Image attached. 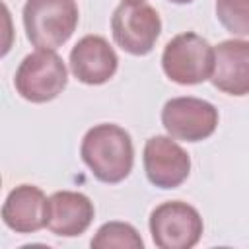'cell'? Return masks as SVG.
Listing matches in <instances>:
<instances>
[{"mask_svg": "<svg viewBox=\"0 0 249 249\" xmlns=\"http://www.w3.org/2000/svg\"><path fill=\"white\" fill-rule=\"evenodd\" d=\"M80 156L97 181L117 185L124 181L132 171L134 144L123 126L101 123L84 134Z\"/></svg>", "mask_w": 249, "mask_h": 249, "instance_id": "6da1fadb", "label": "cell"}, {"mask_svg": "<svg viewBox=\"0 0 249 249\" xmlns=\"http://www.w3.org/2000/svg\"><path fill=\"white\" fill-rule=\"evenodd\" d=\"M21 16L27 41L37 49L51 51L72 37L80 19L76 0H27Z\"/></svg>", "mask_w": 249, "mask_h": 249, "instance_id": "7a4b0ae2", "label": "cell"}, {"mask_svg": "<svg viewBox=\"0 0 249 249\" xmlns=\"http://www.w3.org/2000/svg\"><path fill=\"white\" fill-rule=\"evenodd\" d=\"M161 68L179 86L202 84L210 80L214 70V47L195 31L179 33L163 47Z\"/></svg>", "mask_w": 249, "mask_h": 249, "instance_id": "3957f363", "label": "cell"}, {"mask_svg": "<svg viewBox=\"0 0 249 249\" xmlns=\"http://www.w3.org/2000/svg\"><path fill=\"white\" fill-rule=\"evenodd\" d=\"M68 84L64 60L51 49L29 53L18 66L14 76L16 91L31 103H47L56 99Z\"/></svg>", "mask_w": 249, "mask_h": 249, "instance_id": "277c9868", "label": "cell"}, {"mask_svg": "<svg viewBox=\"0 0 249 249\" xmlns=\"http://www.w3.org/2000/svg\"><path fill=\"white\" fill-rule=\"evenodd\" d=\"M111 33L124 53L144 56L156 47L161 19L146 0H123L111 16Z\"/></svg>", "mask_w": 249, "mask_h": 249, "instance_id": "5b68a950", "label": "cell"}, {"mask_svg": "<svg viewBox=\"0 0 249 249\" xmlns=\"http://www.w3.org/2000/svg\"><path fill=\"white\" fill-rule=\"evenodd\" d=\"M152 241L160 249H191L202 237V218L195 206L183 200L158 204L150 214Z\"/></svg>", "mask_w": 249, "mask_h": 249, "instance_id": "8992f818", "label": "cell"}, {"mask_svg": "<svg viewBox=\"0 0 249 249\" xmlns=\"http://www.w3.org/2000/svg\"><path fill=\"white\" fill-rule=\"evenodd\" d=\"M218 109L200 97L181 95L165 101L161 109V124L169 136L183 142H202L210 138L218 126Z\"/></svg>", "mask_w": 249, "mask_h": 249, "instance_id": "52a82bcc", "label": "cell"}, {"mask_svg": "<svg viewBox=\"0 0 249 249\" xmlns=\"http://www.w3.org/2000/svg\"><path fill=\"white\" fill-rule=\"evenodd\" d=\"M144 171L158 189H177L191 173V156L173 136L156 134L144 144Z\"/></svg>", "mask_w": 249, "mask_h": 249, "instance_id": "ba28073f", "label": "cell"}, {"mask_svg": "<svg viewBox=\"0 0 249 249\" xmlns=\"http://www.w3.org/2000/svg\"><path fill=\"white\" fill-rule=\"evenodd\" d=\"M70 72L86 86H101L109 82L117 68L119 56L111 43L101 35L82 37L70 51Z\"/></svg>", "mask_w": 249, "mask_h": 249, "instance_id": "9c48e42d", "label": "cell"}, {"mask_svg": "<svg viewBox=\"0 0 249 249\" xmlns=\"http://www.w3.org/2000/svg\"><path fill=\"white\" fill-rule=\"evenodd\" d=\"M210 82L222 93L249 95V41L226 39L214 47V70Z\"/></svg>", "mask_w": 249, "mask_h": 249, "instance_id": "30bf717a", "label": "cell"}, {"mask_svg": "<svg viewBox=\"0 0 249 249\" xmlns=\"http://www.w3.org/2000/svg\"><path fill=\"white\" fill-rule=\"evenodd\" d=\"M95 208L88 195L56 191L47 202V230L60 237H78L93 222Z\"/></svg>", "mask_w": 249, "mask_h": 249, "instance_id": "8fae6325", "label": "cell"}, {"mask_svg": "<svg viewBox=\"0 0 249 249\" xmlns=\"http://www.w3.org/2000/svg\"><path fill=\"white\" fill-rule=\"evenodd\" d=\"M45 193L35 185H18L12 189L2 204V220L16 233H35L47 228Z\"/></svg>", "mask_w": 249, "mask_h": 249, "instance_id": "7c38bea8", "label": "cell"}, {"mask_svg": "<svg viewBox=\"0 0 249 249\" xmlns=\"http://www.w3.org/2000/svg\"><path fill=\"white\" fill-rule=\"evenodd\" d=\"M89 245L95 247V249H111V247L142 249L144 241H142L140 233L136 231V228L132 224L113 220V222H105L103 226H99V230L91 237Z\"/></svg>", "mask_w": 249, "mask_h": 249, "instance_id": "4fadbf2b", "label": "cell"}, {"mask_svg": "<svg viewBox=\"0 0 249 249\" xmlns=\"http://www.w3.org/2000/svg\"><path fill=\"white\" fill-rule=\"evenodd\" d=\"M214 12L220 25L231 35H249V0H216Z\"/></svg>", "mask_w": 249, "mask_h": 249, "instance_id": "5bb4252c", "label": "cell"}, {"mask_svg": "<svg viewBox=\"0 0 249 249\" xmlns=\"http://www.w3.org/2000/svg\"><path fill=\"white\" fill-rule=\"evenodd\" d=\"M167 2H173V4H191L193 0H167Z\"/></svg>", "mask_w": 249, "mask_h": 249, "instance_id": "9a60e30c", "label": "cell"}]
</instances>
